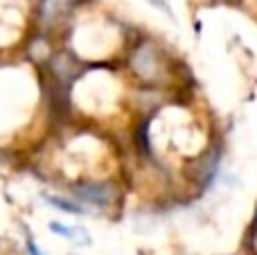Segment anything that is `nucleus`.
<instances>
[{
    "label": "nucleus",
    "mask_w": 257,
    "mask_h": 255,
    "mask_svg": "<svg viewBox=\"0 0 257 255\" xmlns=\"http://www.w3.org/2000/svg\"><path fill=\"white\" fill-rule=\"evenodd\" d=\"M77 197L81 199L79 203H93V206H97V208H104L111 201V190H108L106 185L88 183V185L77 188Z\"/></svg>",
    "instance_id": "obj_2"
},
{
    "label": "nucleus",
    "mask_w": 257,
    "mask_h": 255,
    "mask_svg": "<svg viewBox=\"0 0 257 255\" xmlns=\"http://www.w3.org/2000/svg\"><path fill=\"white\" fill-rule=\"evenodd\" d=\"M50 230L54 235H59V237L72 242L75 246H90L93 244V237H90V233L84 226H68L61 224V221H50Z\"/></svg>",
    "instance_id": "obj_1"
},
{
    "label": "nucleus",
    "mask_w": 257,
    "mask_h": 255,
    "mask_svg": "<svg viewBox=\"0 0 257 255\" xmlns=\"http://www.w3.org/2000/svg\"><path fill=\"white\" fill-rule=\"evenodd\" d=\"M45 199H48V203L52 208H59V210L70 212V215H86V212H88V208L81 206L79 201H68V199H63V197H50V194H45Z\"/></svg>",
    "instance_id": "obj_3"
},
{
    "label": "nucleus",
    "mask_w": 257,
    "mask_h": 255,
    "mask_svg": "<svg viewBox=\"0 0 257 255\" xmlns=\"http://www.w3.org/2000/svg\"><path fill=\"white\" fill-rule=\"evenodd\" d=\"M27 251H30V255H45L39 246H36L34 242H32V239H27Z\"/></svg>",
    "instance_id": "obj_4"
}]
</instances>
